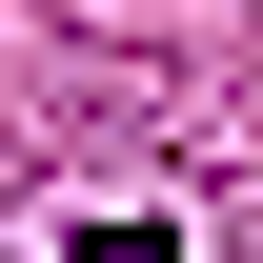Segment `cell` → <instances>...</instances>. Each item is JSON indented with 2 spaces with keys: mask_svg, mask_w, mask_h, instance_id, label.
<instances>
[{
  "mask_svg": "<svg viewBox=\"0 0 263 263\" xmlns=\"http://www.w3.org/2000/svg\"><path fill=\"white\" fill-rule=\"evenodd\" d=\"M81 263H182V243H162V223H81Z\"/></svg>",
  "mask_w": 263,
  "mask_h": 263,
  "instance_id": "obj_1",
  "label": "cell"
}]
</instances>
